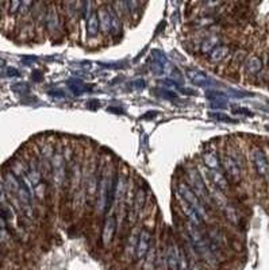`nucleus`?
<instances>
[{
    "mask_svg": "<svg viewBox=\"0 0 269 270\" xmlns=\"http://www.w3.org/2000/svg\"><path fill=\"white\" fill-rule=\"evenodd\" d=\"M231 54V47L229 45H219L208 54V61L211 64H219Z\"/></svg>",
    "mask_w": 269,
    "mask_h": 270,
    "instance_id": "9b49d317",
    "label": "nucleus"
},
{
    "mask_svg": "<svg viewBox=\"0 0 269 270\" xmlns=\"http://www.w3.org/2000/svg\"><path fill=\"white\" fill-rule=\"evenodd\" d=\"M244 65H245L246 73L250 74V76H256L263 70V60L258 56L247 57L245 62H244Z\"/></svg>",
    "mask_w": 269,
    "mask_h": 270,
    "instance_id": "4468645a",
    "label": "nucleus"
},
{
    "mask_svg": "<svg viewBox=\"0 0 269 270\" xmlns=\"http://www.w3.org/2000/svg\"><path fill=\"white\" fill-rule=\"evenodd\" d=\"M220 165L224 170V176L226 179L234 184H238L242 179V170L241 165L237 161L236 157L230 156V154H224L222 159H220Z\"/></svg>",
    "mask_w": 269,
    "mask_h": 270,
    "instance_id": "7ed1b4c3",
    "label": "nucleus"
},
{
    "mask_svg": "<svg viewBox=\"0 0 269 270\" xmlns=\"http://www.w3.org/2000/svg\"><path fill=\"white\" fill-rule=\"evenodd\" d=\"M98 19H99V27L103 31V34H110L111 33V12L110 8L103 7L98 12Z\"/></svg>",
    "mask_w": 269,
    "mask_h": 270,
    "instance_id": "ddd939ff",
    "label": "nucleus"
},
{
    "mask_svg": "<svg viewBox=\"0 0 269 270\" xmlns=\"http://www.w3.org/2000/svg\"><path fill=\"white\" fill-rule=\"evenodd\" d=\"M253 163H254V168L257 170V175L261 177L269 173V161L265 153L261 149H254L253 150Z\"/></svg>",
    "mask_w": 269,
    "mask_h": 270,
    "instance_id": "1a4fd4ad",
    "label": "nucleus"
},
{
    "mask_svg": "<svg viewBox=\"0 0 269 270\" xmlns=\"http://www.w3.org/2000/svg\"><path fill=\"white\" fill-rule=\"evenodd\" d=\"M117 227H118V219H117V215H108L104 220V225L101 228V236L100 241L101 245L104 248H108L112 242H114V238L117 234Z\"/></svg>",
    "mask_w": 269,
    "mask_h": 270,
    "instance_id": "423d86ee",
    "label": "nucleus"
},
{
    "mask_svg": "<svg viewBox=\"0 0 269 270\" xmlns=\"http://www.w3.org/2000/svg\"><path fill=\"white\" fill-rule=\"evenodd\" d=\"M222 42V38H220V35L217 33L214 34H208L206 35L202 41H200V53L203 54H210V51L214 50L217 46L222 45L220 44Z\"/></svg>",
    "mask_w": 269,
    "mask_h": 270,
    "instance_id": "9d476101",
    "label": "nucleus"
},
{
    "mask_svg": "<svg viewBox=\"0 0 269 270\" xmlns=\"http://www.w3.org/2000/svg\"><path fill=\"white\" fill-rule=\"evenodd\" d=\"M7 76L8 77H19L21 76V72L18 70V69H15V68H7Z\"/></svg>",
    "mask_w": 269,
    "mask_h": 270,
    "instance_id": "4be33fe9",
    "label": "nucleus"
},
{
    "mask_svg": "<svg viewBox=\"0 0 269 270\" xmlns=\"http://www.w3.org/2000/svg\"><path fill=\"white\" fill-rule=\"evenodd\" d=\"M21 1H11V3H6V6L8 7V12L10 14H17L21 8Z\"/></svg>",
    "mask_w": 269,
    "mask_h": 270,
    "instance_id": "aec40b11",
    "label": "nucleus"
},
{
    "mask_svg": "<svg viewBox=\"0 0 269 270\" xmlns=\"http://www.w3.org/2000/svg\"><path fill=\"white\" fill-rule=\"evenodd\" d=\"M153 248H150V251L145 257V262H144L142 270H156V268H157V258H156V253H154Z\"/></svg>",
    "mask_w": 269,
    "mask_h": 270,
    "instance_id": "a211bd4d",
    "label": "nucleus"
},
{
    "mask_svg": "<svg viewBox=\"0 0 269 270\" xmlns=\"http://www.w3.org/2000/svg\"><path fill=\"white\" fill-rule=\"evenodd\" d=\"M185 182L187 185L190 186L192 192L196 195L203 202L204 205L208 207V205H213V199H211V195H210V189L207 188V185L204 184V180L202 179V176L199 173V170L194 166H191L185 170Z\"/></svg>",
    "mask_w": 269,
    "mask_h": 270,
    "instance_id": "f257e3e1",
    "label": "nucleus"
},
{
    "mask_svg": "<svg viewBox=\"0 0 269 270\" xmlns=\"http://www.w3.org/2000/svg\"><path fill=\"white\" fill-rule=\"evenodd\" d=\"M151 236H153V234H151V231L149 230L147 227L141 228V231L138 232V241H137V245H135L134 250L135 261H142V259H145L147 253L150 251Z\"/></svg>",
    "mask_w": 269,
    "mask_h": 270,
    "instance_id": "20e7f679",
    "label": "nucleus"
},
{
    "mask_svg": "<svg viewBox=\"0 0 269 270\" xmlns=\"http://www.w3.org/2000/svg\"><path fill=\"white\" fill-rule=\"evenodd\" d=\"M51 176H53V180L56 182L57 186H60L64 184L65 181V175H67V166H65V161L64 157L60 153H56L53 157H51Z\"/></svg>",
    "mask_w": 269,
    "mask_h": 270,
    "instance_id": "0eeeda50",
    "label": "nucleus"
},
{
    "mask_svg": "<svg viewBox=\"0 0 269 270\" xmlns=\"http://www.w3.org/2000/svg\"><path fill=\"white\" fill-rule=\"evenodd\" d=\"M231 57H233V60H231V65H241V64H244L245 60H246V50H244V49H238V50H236L233 54H231Z\"/></svg>",
    "mask_w": 269,
    "mask_h": 270,
    "instance_id": "6ab92c4d",
    "label": "nucleus"
},
{
    "mask_svg": "<svg viewBox=\"0 0 269 270\" xmlns=\"http://www.w3.org/2000/svg\"><path fill=\"white\" fill-rule=\"evenodd\" d=\"M157 93H160V95L163 96L164 99H171V100H174L177 96H176V93H173V92H171V90H158Z\"/></svg>",
    "mask_w": 269,
    "mask_h": 270,
    "instance_id": "412c9836",
    "label": "nucleus"
},
{
    "mask_svg": "<svg viewBox=\"0 0 269 270\" xmlns=\"http://www.w3.org/2000/svg\"><path fill=\"white\" fill-rule=\"evenodd\" d=\"M268 65H269V60H268Z\"/></svg>",
    "mask_w": 269,
    "mask_h": 270,
    "instance_id": "5701e85b",
    "label": "nucleus"
},
{
    "mask_svg": "<svg viewBox=\"0 0 269 270\" xmlns=\"http://www.w3.org/2000/svg\"><path fill=\"white\" fill-rule=\"evenodd\" d=\"M202 159L203 163H204V168L207 170H220V159H219L217 152H214V150L203 152Z\"/></svg>",
    "mask_w": 269,
    "mask_h": 270,
    "instance_id": "f8f14e48",
    "label": "nucleus"
},
{
    "mask_svg": "<svg viewBox=\"0 0 269 270\" xmlns=\"http://www.w3.org/2000/svg\"><path fill=\"white\" fill-rule=\"evenodd\" d=\"M99 19H98V14L92 12L90 17L87 18V34L90 37H96L99 33Z\"/></svg>",
    "mask_w": 269,
    "mask_h": 270,
    "instance_id": "f3484780",
    "label": "nucleus"
},
{
    "mask_svg": "<svg viewBox=\"0 0 269 270\" xmlns=\"http://www.w3.org/2000/svg\"><path fill=\"white\" fill-rule=\"evenodd\" d=\"M146 196L147 195H146V191L144 188H138L137 189L134 196V204H133V214H134V216L140 214L146 205Z\"/></svg>",
    "mask_w": 269,
    "mask_h": 270,
    "instance_id": "dca6fc26",
    "label": "nucleus"
},
{
    "mask_svg": "<svg viewBox=\"0 0 269 270\" xmlns=\"http://www.w3.org/2000/svg\"><path fill=\"white\" fill-rule=\"evenodd\" d=\"M161 258L167 270H180V248L174 242L168 241Z\"/></svg>",
    "mask_w": 269,
    "mask_h": 270,
    "instance_id": "39448f33",
    "label": "nucleus"
},
{
    "mask_svg": "<svg viewBox=\"0 0 269 270\" xmlns=\"http://www.w3.org/2000/svg\"><path fill=\"white\" fill-rule=\"evenodd\" d=\"M177 193H179L181 199L184 200L188 205H190L191 208L194 209L197 215H199V218L203 220V222H206L208 219V209L207 207L204 205V202L199 199V197L192 192L190 186L187 185V182L184 180H180L177 182Z\"/></svg>",
    "mask_w": 269,
    "mask_h": 270,
    "instance_id": "f03ea898",
    "label": "nucleus"
},
{
    "mask_svg": "<svg viewBox=\"0 0 269 270\" xmlns=\"http://www.w3.org/2000/svg\"><path fill=\"white\" fill-rule=\"evenodd\" d=\"M204 170H206L208 179H210V181H211V185H213L214 188H217V189L222 192V193L229 191L230 189L229 180L226 179V176H224L220 170H207L206 168H204Z\"/></svg>",
    "mask_w": 269,
    "mask_h": 270,
    "instance_id": "6e6552de",
    "label": "nucleus"
},
{
    "mask_svg": "<svg viewBox=\"0 0 269 270\" xmlns=\"http://www.w3.org/2000/svg\"><path fill=\"white\" fill-rule=\"evenodd\" d=\"M187 76L188 79L191 80L192 84L197 85V87H207V85L211 84V81L208 79L207 76L204 73H202L200 70H196V69H191L187 72Z\"/></svg>",
    "mask_w": 269,
    "mask_h": 270,
    "instance_id": "2eb2a0df",
    "label": "nucleus"
}]
</instances>
